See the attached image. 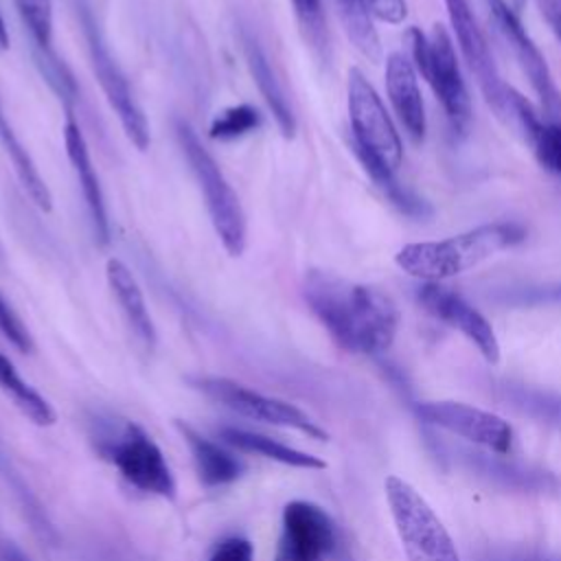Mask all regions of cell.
I'll use <instances>...</instances> for the list:
<instances>
[{
	"label": "cell",
	"instance_id": "cell-31",
	"mask_svg": "<svg viewBox=\"0 0 561 561\" xmlns=\"http://www.w3.org/2000/svg\"><path fill=\"white\" fill-rule=\"evenodd\" d=\"M0 331L4 337L20 351V353H31L33 351V340L18 313L11 309V305L2 298L0 294Z\"/></svg>",
	"mask_w": 561,
	"mask_h": 561
},
{
	"label": "cell",
	"instance_id": "cell-17",
	"mask_svg": "<svg viewBox=\"0 0 561 561\" xmlns=\"http://www.w3.org/2000/svg\"><path fill=\"white\" fill-rule=\"evenodd\" d=\"M64 142H66V156H68V160L72 164V171H75L77 182L81 186L85 206L90 210L96 241L101 245H107L110 243V219H107V208H105L103 191H101L99 175L94 171V164H92V158H90V151H88L85 136H83L79 123L75 121L72 110H68V116H66Z\"/></svg>",
	"mask_w": 561,
	"mask_h": 561
},
{
	"label": "cell",
	"instance_id": "cell-23",
	"mask_svg": "<svg viewBox=\"0 0 561 561\" xmlns=\"http://www.w3.org/2000/svg\"><path fill=\"white\" fill-rule=\"evenodd\" d=\"M0 390L4 397L35 425L48 427L55 423V410L50 403L20 377L13 362L0 353Z\"/></svg>",
	"mask_w": 561,
	"mask_h": 561
},
{
	"label": "cell",
	"instance_id": "cell-26",
	"mask_svg": "<svg viewBox=\"0 0 561 561\" xmlns=\"http://www.w3.org/2000/svg\"><path fill=\"white\" fill-rule=\"evenodd\" d=\"M337 15L342 20V26L351 39V44L368 59L379 61L381 59V42L377 35V28L373 24V15L364 7L362 0H333Z\"/></svg>",
	"mask_w": 561,
	"mask_h": 561
},
{
	"label": "cell",
	"instance_id": "cell-21",
	"mask_svg": "<svg viewBox=\"0 0 561 561\" xmlns=\"http://www.w3.org/2000/svg\"><path fill=\"white\" fill-rule=\"evenodd\" d=\"M219 438L239 451L256 454V456H263L267 460L287 465V467H296V469H324L327 467V462L313 454H307V451L289 447L276 438H270V436L256 434V432H248L241 427H221Z\"/></svg>",
	"mask_w": 561,
	"mask_h": 561
},
{
	"label": "cell",
	"instance_id": "cell-28",
	"mask_svg": "<svg viewBox=\"0 0 561 561\" xmlns=\"http://www.w3.org/2000/svg\"><path fill=\"white\" fill-rule=\"evenodd\" d=\"M261 125V114L254 105L250 103H239V105H230L226 110H221L210 127H208V136L213 140H234L241 138L250 131H254Z\"/></svg>",
	"mask_w": 561,
	"mask_h": 561
},
{
	"label": "cell",
	"instance_id": "cell-32",
	"mask_svg": "<svg viewBox=\"0 0 561 561\" xmlns=\"http://www.w3.org/2000/svg\"><path fill=\"white\" fill-rule=\"evenodd\" d=\"M208 561H254V546L245 537H226L217 543Z\"/></svg>",
	"mask_w": 561,
	"mask_h": 561
},
{
	"label": "cell",
	"instance_id": "cell-18",
	"mask_svg": "<svg viewBox=\"0 0 561 561\" xmlns=\"http://www.w3.org/2000/svg\"><path fill=\"white\" fill-rule=\"evenodd\" d=\"M241 42H243V55H245V64H248V70L261 92V96L265 99L280 134L285 138H294L296 134V116H294V110L285 96V90L280 85V81L276 79V72L272 70L270 66V59L267 55L263 53V48L259 46L256 37L250 35L248 31L241 33Z\"/></svg>",
	"mask_w": 561,
	"mask_h": 561
},
{
	"label": "cell",
	"instance_id": "cell-11",
	"mask_svg": "<svg viewBox=\"0 0 561 561\" xmlns=\"http://www.w3.org/2000/svg\"><path fill=\"white\" fill-rule=\"evenodd\" d=\"M486 4L493 24L502 33L508 48L513 50L519 68L528 77L539 99V112L543 114L546 121L561 123V90L557 88L546 57L524 28L517 11L506 0H486Z\"/></svg>",
	"mask_w": 561,
	"mask_h": 561
},
{
	"label": "cell",
	"instance_id": "cell-4",
	"mask_svg": "<svg viewBox=\"0 0 561 561\" xmlns=\"http://www.w3.org/2000/svg\"><path fill=\"white\" fill-rule=\"evenodd\" d=\"M175 136L199 184L206 210L224 250L228 256H241L245 250V215L237 193L186 121H175Z\"/></svg>",
	"mask_w": 561,
	"mask_h": 561
},
{
	"label": "cell",
	"instance_id": "cell-2",
	"mask_svg": "<svg viewBox=\"0 0 561 561\" xmlns=\"http://www.w3.org/2000/svg\"><path fill=\"white\" fill-rule=\"evenodd\" d=\"M524 237L526 230L515 221L482 224L440 241L408 243L394 254V263L423 283H440L478 267Z\"/></svg>",
	"mask_w": 561,
	"mask_h": 561
},
{
	"label": "cell",
	"instance_id": "cell-3",
	"mask_svg": "<svg viewBox=\"0 0 561 561\" xmlns=\"http://www.w3.org/2000/svg\"><path fill=\"white\" fill-rule=\"evenodd\" d=\"M405 44L414 68L434 90L454 131L465 134L471 125V96L460 72L454 42L443 24H432L430 33L416 26L405 31Z\"/></svg>",
	"mask_w": 561,
	"mask_h": 561
},
{
	"label": "cell",
	"instance_id": "cell-16",
	"mask_svg": "<svg viewBox=\"0 0 561 561\" xmlns=\"http://www.w3.org/2000/svg\"><path fill=\"white\" fill-rule=\"evenodd\" d=\"M386 92L397 118L414 142H423L427 121L416 68L403 53H390L386 59Z\"/></svg>",
	"mask_w": 561,
	"mask_h": 561
},
{
	"label": "cell",
	"instance_id": "cell-19",
	"mask_svg": "<svg viewBox=\"0 0 561 561\" xmlns=\"http://www.w3.org/2000/svg\"><path fill=\"white\" fill-rule=\"evenodd\" d=\"M105 276H107V285H110L127 324L131 327L134 335L147 348H153L156 327L149 316V309H147V302H145V296H142V289H140L136 276L121 259H114V256L107 259V263H105Z\"/></svg>",
	"mask_w": 561,
	"mask_h": 561
},
{
	"label": "cell",
	"instance_id": "cell-24",
	"mask_svg": "<svg viewBox=\"0 0 561 561\" xmlns=\"http://www.w3.org/2000/svg\"><path fill=\"white\" fill-rule=\"evenodd\" d=\"M500 399L515 412L552 427H561V394L541 392L519 383H502Z\"/></svg>",
	"mask_w": 561,
	"mask_h": 561
},
{
	"label": "cell",
	"instance_id": "cell-20",
	"mask_svg": "<svg viewBox=\"0 0 561 561\" xmlns=\"http://www.w3.org/2000/svg\"><path fill=\"white\" fill-rule=\"evenodd\" d=\"M175 427L188 445V451L195 462V471L204 486H224L234 482L241 476V462L230 451H226L224 447L202 436L199 432H195L191 425L182 421H178Z\"/></svg>",
	"mask_w": 561,
	"mask_h": 561
},
{
	"label": "cell",
	"instance_id": "cell-5",
	"mask_svg": "<svg viewBox=\"0 0 561 561\" xmlns=\"http://www.w3.org/2000/svg\"><path fill=\"white\" fill-rule=\"evenodd\" d=\"M383 491L408 561H460L447 528L414 486L388 476Z\"/></svg>",
	"mask_w": 561,
	"mask_h": 561
},
{
	"label": "cell",
	"instance_id": "cell-30",
	"mask_svg": "<svg viewBox=\"0 0 561 561\" xmlns=\"http://www.w3.org/2000/svg\"><path fill=\"white\" fill-rule=\"evenodd\" d=\"M298 22L302 24L307 37L316 46H327V24H324V9L320 0H291Z\"/></svg>",
	"mask_w": 561,
	"mask_h": 561
},
{
	"label": "cell",
	"instance_id": "cell-15",
	"mask_svg": "<svg viewBox=\"0 0 561 561\" xmlns=\"http://www.w3.org/2000/svg\"><path fill=\"white\" fill-rule=\"evenodd\" d=\"M443 456L451 458L467 471L476 473L484 482L506 489V491H517V493H557L561 491V480L546 469L533 467V465H522L515 460H506L500 456H491L480 449L462 447V445H447L443 449Z\"/></svg>",
	"mask_w": 561,
	"mask_h": 561
},
{
	"label": "cell",
	"instance_id": "cell-37",
	"mask_svg": "<svg viewBox=\"0 0 561 561\" xmlns=\"http://www.w3.org/2000/svg\"><path fill=\"white\" fill-rule=\"evenodd\" d=\"M0 561H31L15 543L4 541L0 543Z\"/></svg>",
	"mask_w": 561,
	"mask_h": 561
},
{
	"label": "cell",
	"instance_id": "cell-6",
	"mask_svg": "<svg viewBox=\"0 0 561 561\" xmlns=\"http://www.w3.org/2000/svg\"><path fill=\"white\" fill-rule=\"evenodd\" d=\"M99 451L138 491L164 500L175 497V478L156 440L134 421H123L99 438Z\"/></svg>",
	"mask_w": 561,
	"mask_h": 561
},
{
	"label": "cell",
	"instance_id": "cell-35",
	"mask_svg": "<svg viewBox=\"0 0 561 561\" xmlns=\"http://www.w3.org/2000/svg\"><path fill=\"white\" fill-rule=\"evenodd\" d=\"M541 15L546 18V22L550 24L552 33L559 37L561 42V4L557 0H537Z\"/></svg>",
	"mask_w": 561,
	"mask_h": 561
},
{
	"label": "cell",
	"instance_id": "cell-27",
	"mask_svg": "<svg viewBox=\"0 0 561 561\" xmlns=\"http://www.w3.org/2000/svg\"><path fill=\"white\" fill-rule=\"evenodd\" d=\"M22 24L42 53V61L57 57L53 53V0H13Z\"/></svg>",
	"mask_w": 561,
	"mask_h": 561
},
{
	"label": "cell",
	"instance_id": "cell-13",
	"mask_svg": "<svg viewBox=\"0 0 561 561\" xmlns=\"http://www.w3.org/2000/svg\"><path fill=\"white\" fill-rule=\"evenodd\" d=\"M416 414L421 421L462 436L493 454H508L513 447V427L493 412L458 401H423L416 405Z\"/></svg>",
	"mask_w": 561,
	"mask_h": 561
},
{
	"label": "cell",
	"instance_id": "cell-25",
	"mask_svg": "<svg viewBox=\"0 0 561 561\" xmlns=\"http://www.w3.org/2000/svg\"><path fill=\"white\" fill-rule=\"evenodd\" d=\"M359 164L364 167V171L368 173V178L375 182V186L399 208L403 210L405 215L410 217H427L432 213L430 204L423 202L419 195H414L412 191H408L399 180H397V171L388 169L386 164H381L379 160L362 153V151H355Z\"/></svg>",
	"mask_w": 561,
	"mask_h": 561
},
{
	"label": "cell",
	"instance_id": "cell-7",
	"mask_svg": "<svg viewBox=\"0 0 561 561\" xmlns=\"http://www.w3.org/2000/svg\"><path fill=\"white\" fill-rule=\"evenodd\" d=\"M346 105L353 131V151H362L397 171L403 160L399 131L381 103V96L357 66L348 70Z\"/></svg>",
	"mask_w": 561,
	"mask_h": 561
},
{
	"label": "cell",
	"instance_id": "cell-12",
	"mask_svg": "<svg viewBox=\"0 0 561 561\" xmlns=\"http://www.w3.org/2000/svg\"><path fill=\"white\" fill-rule=\"evenodd\" d=\"M337 548V528L329 513L313 502L285 504L276 561H327Z\"/></svg>",
	"mask_w": 561,
	"mask_h": 561
},
{
	"label": "cell",
	"instance_id": "cell-29",
	"mask_svg": "<svg viewBox=\"0 0 561 561\" xmlns=\"http://www.w3.org/2000/svg\"><path fill=\"white\" fill-rule=\"evenodd\" d=\"M526 142L533 147L537 162L546 171L561 175V123L541 118L537 127L526 136Z\"/></svg>",
	"mask_w": 561,
	"mask_h": 561
},
{
	"label": "cell",
	"instance_id": "cell-36",
	"mask_svg": "<svg viewBox=\"0 0 561 561\" xmlns=\"http://www.w3.org/2000/svg\"><path fill=\"white\" fill-rule=\"evenodd\" d=\"M484 561H543V557L535 552H502V554H491Z\"/></svg>",
	"mask_w": 561,
	"mask_h": 561
},
{
	"label": "cell",
	"instance_id": "cell-10",
	"mask_svg": "<svg viewBox=\"0 0 561 561\" xmlns=\"http://www.w3.org/2000/svg\"><path fill=\"white\" fill-rule=\"evenodd\" d=\"M451 28L456 33L458 48L476 77V83L484 96V101L493 107V112L508 121V83L502 81L497 64L491 53V44L471 9L469 0H443Z\"/></svg>",
	"mask_w": 561,
	"mask_h": 561
},
{
	"label": "cell",
	"instance_id": "cell-1",
	"mask_svg": "<svg viewBox=\"0 0 561 561\" xmlns=\"http://www.w3.org/2000/svg\"><path fill=\"white\" fill-rule=\"evenodd\" d=\"M302 298L333 342L357 355H379L394 342L399 309L379 287L353 283L333 272L309 270Z\"/></svg>",
	"mask_w": 561,
	"mask_h": 561
},
{
	"label": "cell",
	"instance_id": "cell-9",
	"mask_svg": "<svg viewBox=\"0 0 561 561\" xmlns=\"http://www.w3.org/2000/svg\"><path fill=\"white\" fill-rule=\"evenodd\" d=\"M191 386L197 388L210 401H215L241 416H248L252 421L289 427V430L302 432L309 438H318V440L329 438L327 432L307 412H302L294 403L261 394L252 388H245L239 381H232L226 377H195V379H191Z\"/></svg>",
	"mask_w": 561,
	"mask_h": 561
},
{
	"label": "cell",
	"instance_id": "cell-33",
	"mask_svg": "<svg viewBox=\"0 0 561 561\" xmlns=\"http://www.w3.org/2000/svg\"><path fill=\"white\" fill-rule=\"evenodd\" d=\"M506 302H513V305H559L561 302V285L519 289V291L506 296Z\"/></svg>",
	"mask_w": 561,
	"mask_h": 561
},
{
	"label": "cell",
	"instance_id": "cell-14",
	"mask_svg": "<svg viewBox=\"0 0 561 561\" xmlns=\"http://www.w3.org/2000/svg\"><path fill=\"white\" fill-rule=\"evenodd\" d=\"M416 300L430 316L460 331L471 344H476L489 364L500 359V342L493 327L451 287H445L443 283H421L416 289Z\"/></svg>",
	"mask_w": 561,
	"mask_h": 561
},
{
	"label": "cell",
	"instance_id": "cell-22",
	"mask_svg": "<svg viewBox=\"0 0 561 561\" xmlns=\"http://www.w3.org/2000/svg\"><path fill=\"white\" fill-rule=\"evenodd\" d=\"M0 145L4 149V153L9 156L11 164H13V171L20 180V184L24 186L26 195L31 197V202L44 210V213H50L53 210V195L46 186V182L42 180L35 162L31 160L28 151L22 147L20 138L15 136L4 110H2V103H0Z\"/></svg>",
	"mask_w": 561,
	"mask_h": 561
},
{
	"label": "cell",
	"instance_id": "cell-34",
	"mask_svg": "<svg viewBox=\"0 0 561 561\" xmlns=\"http://www.w3.org/2000/svg\"><path fill=\"white\" fill-rule=\"evenodd\" d=\"M368 13L388 24H401L408 18L405 0H362Z\"/></svg>",
	"mask_w": 561,
	"mask_h": 561
},
{
	"label": "cell",
	"instance_id": "cell-8",
	"mask_svg": "<svg viewBox=\"0 0 561 561\" xmlns=\"http://www.w3.org/2000/svg\"><path fill=\"white\" fill-rule=\"evenodd\" d=\"M77 9H79V22H81V28L85 35V46H88L90 66L94 70V77H96L110 107L118 116V123H121L125 136L131 140V145L138 151H147V147L151 142L147 116L140 110L138 101L134 99V92H131L129 81L123 75L121 66L107 50L94 13L85 4H79Z\"/></svg>",
	"mask_w": 561,
	"mask_h": 561
},
{
	"label": "cell",
	"instance_id": "cell-38",
	"mask_svg": "<svg viewBox=\"0 0 561 561\" xmlns=\"http://www.w3.org/2000/svg\"><path fill=\"white\" fill-rule=\"evenodd\" d=\"M7 48H9V31H7V24L0 13V50H7Z\"/></svg>",
	"mask_w": 561,
	"mask_h": 561
}]
</instances>
